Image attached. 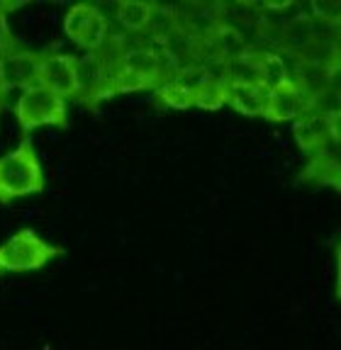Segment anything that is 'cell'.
<instances>
[{"mask_svg":"<svg viewBox=\"0 0 341 350\" xmlns=\"http://www.w3.org/2000/svg\"><path fill=\"white\" fill-rule=\"evenodd\" d=\"M95 12H98V8L88 5V3H78V5H73L71 10L66 12V17H64V32L68 34V39L81 44L83 34H86V29L90 27Z\"/></svg>","mask_w":341,"mask_h":350,"instance_id":"2e32d148","label":"cell"},{"mask_svg":"<svg viewBox=\"0 0 341 350\" xmlns=\"http://www.w3.org/2000/svg\"><path fill=\"white\" fill-rule=\"evenodd\" d=\"M156 100H159L161 105H166V107H173V109L195 107V93L190 88L183 85V83L173 81V78L156 88Z\"/></svg>","mask_w":341,"mask_h":350,"instance_id":"9a60e30c","label":"cell"},{"mask_svg":"<svg viewBox=\"0 0 341 350\" xmlns=\"http://www.w3.org/2000/svg\"><path fill=\"white\" fill-rule=\"evenodd\" d=\"M314 42V22L305 20V17H295L292 22H288L283 29V44L286 49L292 51L295 56H303L305 51L312 46Z\"/></svg>","mask_w":341,"mask_h":350,"instance_id":"4fadbf2b","label":"cell"},{"mask_svg":"<svg viewBox=\"0 0 341 350\" xmlns=\"http://www.w3.org/2000/svg\"><path fill=\"white\" fill-rule=\"evenodd\" d=\"M20 3H3L0 5V54L12 49V34H10V25H8V12L17 10Z\"/></svg>","mask_w":341,"mask_h":350,"instance_id":"d6986e66","label":"cell"},{"mask_svg":"<svg viewBox=\"0 0 341 350\" xmlns=\"http://www.w3.org/2000/svg\"><path fill=\"white\" fill-rule=\"evenodd\" d=\"M222 90H225V83H215L207 81L198 93H195V107H205V109H217L225 105L222 100Z\"/></svg>","mask_w":341,"mask_h":350,"instance_id":"ac0fdd59","label":"cell"},{"mask_svg":"<svg viewBox=\"0 0 341 350\" xmlns=\"http://www.w3.org/2000/svg\"><path fill=\"white\" fill-rule=\"evenodd\" d=\"M292 81L295 78H292L283 54H278V51H264V54H259V83L266 90H275V88H283Z\"/></svg>","mask_w":341,"mask_h":350,"instance_id":"7c38bea8","label":"cell"},{"mask_svg":"<svg viewBox=\"0 0 341 350\" xmlns=\"http://www.w3.org/2000/svg\"><path fill=\"white\" fill-rule=\"evenodd\" d=\"M117 71L132 73L149 83V88H159L164 83V56L151 46H134L129 51H122Z\"/></svg>","mask_w":341,"mask_h":350,"instance_id":"9c48e42d","label":"cell"},{"mask_svg":"<svg viewBox=\"0 0 341 350\" xmlns=\"http://www.w3.org/2000/svg\"><path fill=\"white\" fill-rule=\"evenodd\" d=\"M39 64L42 54L25 49H10L0 54V85L3 95L15 90V88H29L39 83Z\"/></svg>","mask_w":341,"mask_h":350,"instance_id":"8992f818","label":"cell"},{"mask_svg":"<svg viewBox=\"0 0 341 350\" xmlns=\"http://www.w3.org/2000/svg\"><path fill=\"white\" fill-rule=\"evenodd\" d=\"M222 100L247 117H264L268 105V90L261 83H234L227 81Z\"/></svg>","mask_w":341,"mask_h":350,"instance_id":"30bf717a","label":"cell"},{"mask_svg":"<svg viewBox=\"0 0 341 350\" xmlns=\"http://www.w3.org/2000/svg\"><path fill=\"white\" fill-rule=\"evenodd\" d=\"M64 256V248L39 239L37 231L20 229L0 246V275L5 273H32L45 268L47 262Z\"/></svg>","mask_w":341,"mask_h":350,"instance_id":"7a4b0ae2","label":"cell"},{"mask_svg":"<svg viewBox=\"0 0 341 350\" xmlns=\"http://www.w3.org/2000/svg\"><path fill=\"white\" fill-rule=\"evenodd\" d=\"M292 134H295L297 146L307 153H314L319 148H325L327 144L339 142V112L329 115V112H307L292 124Z\"/></svg>","mask_w":341,"mask_h":350,"instance_id":"5b68a950","label":"cell"},{"mask_svg":"<svg viewBox=\"0 0 341 350\" xmlns=\"http://www.w3.org/2000/svg\"><path fill=\"white\" fill-rule=\"evenodd\" d=\"M117 66L120 64H112L100 54H86L83 59H76L78 98H83V103L90 109L98 107L103 100L115 98L112 95V76L117 73Z\"/></svg>","mask_w":341,"mask_h":350,"instance_id":"277c9868","label":"cell"},{"mask_svg":"<svg viewBox=\"0 0 341 350\" xmlns=\"http://www.w3.org/2000/svg\"><path fill=\"white\" fill-rule=\"evenodd\" d=\"M39 85L49 88L59 98H78L76 85V56L71 54H42L39 64Z\"/></svg>","mask_w":341,"mask_h":350,"instance_id":"52a82bcc","label":"cell"},{"mask_svg":"<svg viewBox=\"0 0 341 350\" xmlns=\"http://www.w3.org/2000/svg\"><path fill=\"white\" fill-rule=\"evenodd\" d=\"M15 117L25 134L39 129V126H59V129L68 126L66 100L51 93L49 88L39 85V83L25 88L23 95L17 98Z\"/></svg>","mask_w":341,"mask_h":350,"instance_id":"3957f363","label":"cell"},{"mask_svg":"<svg viewBox=\"0 0 341 350\" xmlns=\"http://www.w3.org/2000/svg\"><path fill=\"white\" fill-rule=\"evenodd\" d=\"M178 29V15L176 8H164V5H154L151 8V17H149L147 32L156 39V42H164L170 32Z\"/></svg>","mask_w":341,"mask_h":350,"instance_id":"e0dca14e","label":"cell"},{"mask_svg":"<svg viewBox=\"0 0 341 350\" xmlns=\"http://www.w3.org/2000/svg\"><path fill=\"white\" fill-rule=\"evenodd\" d=\"M307 112H314V98L307 95L295 81L283 88L268 90V105H266V120L270 122H288L300 120Z\"/></svg>","mask_w":341,"mask_h":350,"instance_id":"ba28073f","label":"cell"},{"mask_svg":"<svg viewBox=\"0 0 341 350\" xmlns=\"http://www.w3.org/2000/svg\"><path fill=\"white\" fill-rule=\"evenodd\" d=\"M42 190H45V173L27 137L15 151L0 156V202H12Z\"/></svg>","mask_w":341,"mask_h":350,"instance_id":"6da1fadb","label":"cell"},{"mask_svg":"<svg viewBox=\"0 0 341 350\" xmlns=\"http://www.w3.org/2000/svg\"><path fill=\"white\" fill-rule=\"evenodd\" d=\"M336 144L331 142L325 148L314 151L310 165L303 170L300 180L305 183H317V185H331L339 187V159H336Z\"/></svg>","mask_w":341,"mask_h":350,"instance_id":"8fae6325","label":"cell"},{"mask_svg":"<svg viewBox=\"0 0 341 350\" xmlns=\"http://www.w3.org/2000/svg\"><path fill=\"white\" fill-rule=\"evenodd\" d=\"M151 3H139V0H122L117 5V20L127 32H144L151 17Z\"/></svg>","mask_w":341,"mask_h":350,"instance_id":"5bb4252c","label":"cell"}]
</instances>
